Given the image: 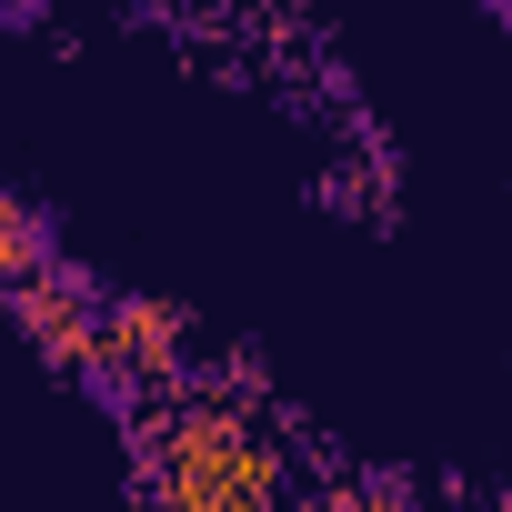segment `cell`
Masks as SVG:
<instances>
[{
    "label": "cell",
    "mask_w": 512,
    "mask_h": 512,
    "mask_svg": "<svg viewBox=\"0 0 512 512\" xmlns=\"http://www.w3.org/2000/svg\"><path fill=\"white\" fill-rule=\"evenodd\" d=\"M21 272H41V211L0 191V282H21Z\"/></svg>",
    "instance_id": "obj_1"
}]
</instances>
